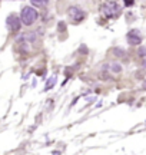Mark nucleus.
Segmentation results:
<instances>
[{
    "label": "nucleus",
    "instance_id": "nucleus-1",
    "mask_svg": "<svg viewBox=\"0 0 146 155\" xmlns=\"http://www.w3.org/2000/svg\"><path fill=\"white\" fill-rule=\"evenodd\" d=\"M37 10L33 9L30 6H26L22 9V13H20V19H22V23L26 26H32L37 20Z\"/></svg>",
    "mask_w": 146,
    "mask_h": 155
},
{
    "label": "nucleus",
    "instance_id": "nucleus-2",
    "mask_svg": "<svg viewBox=\"0 0 146 155\" xmlns=\"http://www.w3.org/2000/svg\"><path fill=\"white\" fill-rule=\"evenodd\" d=\"M100 10H102V13H103L106 17H116L120 13V6L116 2L109 0V2H105V3L100 6Z\"/></svg>",
    "mask_w": 146,
    "mask_h": 155
},
{
    "label": "nucleus",
    "instance_id": "nucleus-3",
    "mask_svg": "<svg viewBox=\"0 0 146 155\" xmlns=\"http://www.w3.org/2000/svg\"><path fill=\"white\" fill-rule=\"evenodd\" d=\"M67 16H69V19L73 20L74 23H77V22L85 20V17H86V13L83 12L80 7H77V6H70V7H69V10H67Z\"/></svg>",
    "mask_w": 146,
    "mask_h": 155
},
{
    "label": "nucleus",
    "instance_id": "nucleus-4",
    "mask_svg": "<svg viewBox=\"0 0 146 155\" xmlns=\"http://www.w3.org/2000/svg\"><path fill=\"white\" fill-rule=\"evenodd\" d=\"M20 25H22V19L17 17L16 14H10V16L7 17V26L10 27L12 32H19Z\"/></svg>",
    "mask_w": 146,
    "mask_h": 155
},
{
    "label": "nucleus",
    "instance_id": "nucleus-5",
    "mask_svg": "<svg viewBox=\"0 0 146 155\" xmlns=\"http://www.w3.org/2000/svg\"><path fill=\"white\" fill-rule=\"evenodd\" d=\"M126 39L129 45H140L142 43V36H140L139 30H135V29L130 30V32H127Z\"/></svg>",
    "mask_w": 146,
    "mask_h": 155
},
{
    "label": "nucleus",
    "instance_id": "nucleus-6",
    "mask_svg": "<svg viewBox=\"0 0 146 155\" xmlns=\"http://www.w3.org/2000/svg\"><path fill=\"white\" fill-rule=\"evenodd\" d=\"M30 2H32V5L36 7H45L49 0H30Z\"/></svg>",
    "mask_w": 146,
    "mask_h": 155
},
{
    "label": "nucleus",
    "instance_id": "nucleus-7",
    "mask_svg": "<svg viewBox=\"0 0 146 155\" xmlns=\"http://www.w3.org/2000/svg\"><path fill=\"white\" fill-rule=\"evenodd\" d=\"M56 84V78L52 76L49 81H47V84H46V88H45V90H49V89H52V86Z\"/></svg>",
    "mask_w": 146,
    "mask_h": 155
},
{
    "label": "nucleus",
    "instance_id": "nucleus-8",
    "mask_svg": "<svg viewBox=\"0 0 146 155\" xmlns=\"http://www.w3.org/2000/svg\"><path fill=\"white\" fill-rule=\"evenodd\" d=\"M112 71L113 72H120V71H122V68H120L119 63H113L112 65Z\"/></svg>",
    "mask_w": 146,
    "mask_h": 155
},
{
    "label": "nucleus",
    "instance_id": "nucleus-9",
    "mask_svg": "<svg viewBox=\"0 0 146 155\" xmlns=\"http://www.w3.org/2000/svg\"><path fill=\"white\" fill-rule=\"evenodd\" d=\"M139 56H142V58L146 56V47H140L139 49Z\"/></svg>",
    "mask_w": 146,
    "mask_h": 155
},
{
    "label": "nucleus",
    "instance_id": "nucleus-10",
    "mask_svg": "<svg viewBox=\"0 0 146 155\" xmlns=\"http://www.w3.org/2000/svg\"><path fill=\"white\" fill-rule=\"evenodd\" d=\"M125 2V6H133V3H135V0H123Z\"/></svg>",
    "mask_w": 146,
    "mask_h": 155
}]
</instances>
